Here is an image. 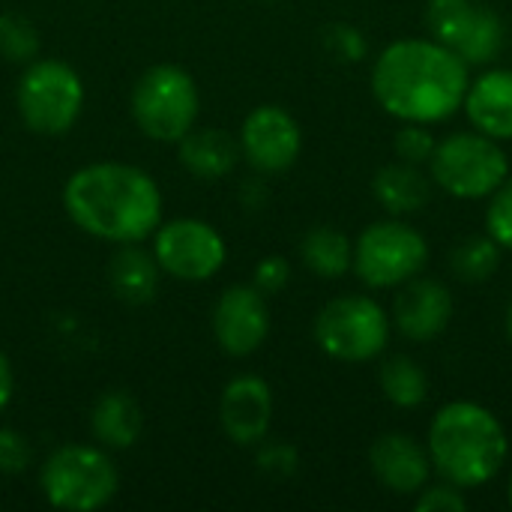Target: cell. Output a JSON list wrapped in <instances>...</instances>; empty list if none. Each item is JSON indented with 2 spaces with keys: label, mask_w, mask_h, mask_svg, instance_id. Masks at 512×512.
<instances>
[{
  "label": "cell",
  "mask_w": 512,
  "mask_h": 512,
  "mask_svg": "<svg viewBox=\"0 0 512 512\" xmlns=\"http://www.w3.org/2000/svg\"><path fill=\"white\" fill-rule=\"evenodd\" d=\"M465 507H468V501L462 498L459 486H453V483L426 489L417 498V510H465Z\"/></svg>",
  "instance_id": "cell-31"
},
{
  "label": "cell",
  "mask_w": 512,
  "mask_h": 512,
  "mask_svg": "<svg viewBox=\"0 0 512 512\" xmlns=\"http://www.w3.org/2000/svg\"><path fill=\"white\" fill-rule=\"evenodd\" d=\"M258 465H261V471H267L273 477H288L297 465V456L285 444H270L258 453Z\"/></svg>",
  "instance_id": "cell-32"
},
{
  "label": "cell",
  "mask_w": 512,
  "mask_h": 512,
  "mask_svg": "<svg viewBox=\"0 0 512 512\" xmlns=\"http://www.w3.org/2000/svg\"><path fill=\"white\" fill-rule=\"evenodd\" d=\"M288 279H291V267L279 255H270L255 267V288L261 294H279L288 285Z\"/></svg>",
  "instance_id": "cell-30"
},
{
  "label": "cell",
  "mask_w": 512,
  "mask_h": 512,
  "mask_svg": "<svg viewBox=\"0 0 512 512\" xmlns=\"http://www.w3.org/2000/svg\"><path fill=\"white\" fill-rule=\"evenodd\" d=\"M90 432L99 447L129 450L144 432V411L135 396L123 390H108L96 399L90 411Z\"/></svg>",
  "instance_id": "cell-19"
},
{
  "label": "cell",
  "mask_w": 512,
  "mask_h": 512,
  "mask_svg": "<svg viewBox=\"0 0 512 512\" xmlns=\"http://www.w3.org/2000/svg\"><path fill=\"white\" fill-rule=\"evenodd\" d=\"M63 210L105 243H141L162 225V189L138 165L90 162L63 186Z\"/></svg>",
  "instance_id": "cell-1"
},
{
  "label": "cell",
  "mask_w": 512,
  "mask_h": 512,
  "mask_svg": "<svg viewBox=\"0 0 512 512\" xmlns=\"http://www.w3.org/2000/svg\"><path fill=\"white\" fill-rule=\"evenodd\" d=\"M39 486L54 510L93 512L114 501L120 474L102 447L66 444L42 462Z\"/></svg>",
  "instance_id": "cell-4"
},
{
  "label": "cell",
  "mask_w": 512,
  "mask_h": 512,
  "mask_svg": "<svg viewBox=\"0 0 512 512\" xmlns=\"http://www.w3.org/2000/svg\"><path fill=\"white\" fill-rule=\"evenodd\" d=\"M0 54L12 63H30L39 54V36L36 27L15 12L0 15Z\"/></svg>",
  "instance_id": "cell-25"
},
{
  "label": "cell",
  "mask_w": 512,
  "mask_h": 512,
  "mask_svg": "<svg viewBox=\"0 0 512 512\" xmlns=\"http://www.w3.org/2000/svg\"><path fill=\"white\" fill-rule=\"evenodd\" d=\"M372 93L405 123H438L456 114L468 93V63L429 39H402L381 51Z\"/></svg>",
  "instance_id": "cell-2"
},
{
  "label": "cell",
  "mask_w": 512,
  "mask_h": 512,
  "mask_svg": "<svg viewBox=\"0 0 512 512\" xmlns=\"http://www.w3.org/2000/svg\"><path fill=\"white\" fill-rule=\"evenodd\" d=\"M324 42L330 48V54H336L339 60H360L366 54V39L357 27L348 24H333L324 33Z\"/></svg>",
  "instance_id": "cell-29"
},
{
  "label": "cell",
  "mask_w": 512,
  "mask_h": 512,
  "mask_svg": "<svg viewBox=\"0 0 512 512\" xmlns=\"http://www.w3.org/2000/svg\"><path fill=\"white\" fill-rule=\"evenodd\" d=\"M429 459L447 483L474 489L501 471L507 459V435L498 417L483 405L453 402L432 420Z\"/></svg>",
  "instance_id": "cell-3"
},
{
  "label": "cell",
  "mask_w": 512,
  "mask_h": 512,
  "mask_svg": "<svg viewBox=\"0 0 512 512\" xmlns=\"http://www.w3.org/2000/svg\"><path fill=\"white\" fill-rule=\"evenodd\" d=\"M393 315H396V327L408 339L426 342L447 330L453 315V297L441 282L417 279L399 294Z\"/></svg>",
  "instance_id": "cell-15"
},
{
  "label": "cell",
  "mask_w": 512,
  "mask_h": 512,
  "mask_svg": "<svg viewBox=\"0 0 512 512\" xmlns=\"http://www.w3.org/2000/svg\"><path fill=\"white\" fill-rule=\"evenodd\" d=\"M180 165L198 180H222L240 162V141L225 129H189L180 141Z\"/></svg>",
  "instance_id": "cell-18"
},
{
  "label": "cell",
  "mask_w": 512,
  "mask_h": 512,
  "mask_svg": "<svg viewBox=\"0 0 512 512\" xmlns=\"http://www.w3.org/2000/svg\"><path fill=\"white\" fill-rule=\"evenodd\" d=\"M381 390L396 408H417L426 399V375L411 357H393L381 369Z\"/></svg>",
  "instance_id": "cell-23"
},
{
  "label": "cell",
  "mask_w": 512,
  "mask_h": 512,
  "mask_svg": "<svg viewBox=\"0 0 512 512\" xmlns=\"http://www.w3.org/2000/svg\"><path fill=\"white\" fill-rule=\"evenodd\" d=\"M159 276L162 267L153 252L138 249V243H123L108 264V282L117 300L141 306L150 303L159 291Z\"/></svg>",
  "instance_id": "cell-20"
},
{
  "label": "cell",
  "mask_w": 512,
  "mask_h": 512,
  "mask_svg": "<svg viewBox=\"0 0 512 512\" xmlns=\"http://www.w3.org/2000/svg\"><path fill=\"white\" fill-rule=\"evenodd\" d=\"M510 504H512V480H510Z\"/></svg>",
  "instance_id": "cell-35"
},
{
  "label": "cell",
  "mask_w": 512,
  "mask_h": 512,
  "mask_svg": "<svg viewBox=\"0 0 512 512\" xmlns=\"http://www.w3.org/2000/svg\"><path fill=\"white\" fill-rule=\"evenodd\" d=\"M270 420H273V393L264 378L237 375L234 381H228L219 399V423L234 444L240 447L261 444L270 432Z\"/></svg>",
  "instance_id": "cell-14"
},
{
  "label": "cell",
  "mask_w": 512,
  "mask_h": 512,
  "mask_svg": "<svg viewBox=\"0 0 512 512\" xmlns=\"http://www.w3.org/2000/svg\"><path fill=\"white\" fill-rule=\"evenodd\" d=\"M369 462L375 477L399 495L420 492L429 480V465H432L429 453L408 435L378 438L369 453Z\"/></svg>",
  "instance_id": "cell-16"
},
{
  "label": "cell",
  "mask_w": 512,
  "mask_h": 512,
  "mask_svg": "<svg viewBox=\"0 0 512 512\" xmlns=\"http://www.w3.org/2000/svg\"><path fill=\"white\" fill-rule=\"evenodd\" d=\"M501 249L492 237H471L456 246L453 252V270L465 282H483L498 270Z\"/></svg>",
  "instance_id": "cell-24"
},
{
  "label": "cell",
  "mask_w": 512,
  "mask_h": 512,
  "mask_svg": "<svg viewBox=\"0 0 512 512\" xmlns=\"http://www.w3.org/2000/svg\"><path fill=\"white\" fill-rule=\"evenodd\" d=\"M132 120L135 126L162 144H177L198 120L201 93L195 78L177 63H156L132 87Z\"/></svg>",
  "instance_id": "cell-5"
},
{
  "label": "cell",
  "mask_w": 512,
  "mask_h": 512,
  "mask_svg": "<svg viewBox=\"0 0 512 512\" xmlns=\"http://www.w3.org/2000/svg\"><path fill=\"white\" fill-rule=\"evenodd\" d=\"M303 147L300 123L279 105H258L240 129V153L264 174L288 171Z\"/></svg>",
  "instance_id": "cell-12"
},
{
  "label": "cell",
  "mask_w": 512,
  "mask_h": 512,
  "mask_svg": "<svg viewBox=\"0 0 512 512\" xmlns=\"http://www.w3.org/2000/svg\"><path fill=\"white\" fill-rule=\"evenodd\" d=\"M153 255L162 273H168L171 279L207 282L222 270L228 249L222 234L210 222L183 216L162 222L153 231Z\"/></svg>",
  "instance_id": "cell-11"
},
{
  "label": "cell",
  "mask_w": 512,
  "mask_h": 512,
  "mask_svg": "<svg viewBox=\"0 0 512 512\" xmlns=\"http://www.w3.org/2000/svg\"><path fill=\"white\" fill-rule=\"evenodd\" d=\"M429 249L420 231L402 222L369 225L354 246V270L372 288H393L411 282L426 267Z\"/></svg>",
  "instance_id": "cell-9"
},
{
  "label": "cell",
  "mask_w": 512,
  "mask_h": 512,
  "mask_svg": "<svg viewBox=\"0 0 512 512\" xmlns=\"http://www.w3.org/2000/svg\"><path fill=\"white\" fill-rule=\"evenodd\" d=\"M375 198L390 213H414L429 204V180L411 162H393L375 177Z\"/></svg>",
  "instance_id": "cell-21"
},
{
  "label": "cell",
  "mask_w": 512,
  "mask_h": 512,
  "mask_svg": "<svg viewBox=\"0 0 512 512\" xmlns=\"http://www.w3.org/2000/svg\"><path fill=\"white\" fill-rule=\"evenodd\" d=\"M507 333H510V339H512V303H510V309H507Z\"/></svg>",
  "instance_id": "cell-34"
},
{
  "label": "cell",
  "mask_w": 512,
  "mask_h": 512,
  "mask_svg": "<svg viewBox=\"0 0 512 512\" xmlns=\"http://www.w3.org/2000/svg\"><path fill=\"white\" fill-rule=\"evenodd\" d=\"M396 153L402 162H411V165H420L432 156L435 150V138L423 129V123H408L405 129H399L396 141H393Z\"/></svg>",
  "instance_id": "cell-27"
},
{
  "label": "cell",
  "mask_w": 512,
  "mask_h": 512,
  "mask_svg": "<svg viewBox=\"0 0 512 512\" xmlns=\"http://www.w3.org/2000/svg\"><path fill=\"white\" fill-rule=\"evenodd\" d=\"M486 225H489V237L498 246L512 249V180H504L495 189V198L486 213Z\"/></svg>",
  "instance_id": "cell-26"
},
{
  "label": "cell",
  "mask_w": 512,
  "mask_h": 512,
  "mask_svg": "<svg viewBox=\"0 0 512 512\" xmlns=\"http://www.w3.org/2000/svg\"><path fill=\"white\" fill-rule=\"evenodd\" d=\"M390 321L372 297L348 294L327 303L315 321V342L342 363H366L384 351Z\"/></svg>",
  "instance_id": "cell-8"
},
{
  "label": "cell",
  "mask_w": 512,
  "mask_h": 512,
  "mask_svg": "<svg viewBox=\"0 0 512 512\" xmlns=\"http://www.w3.org/2000/svg\"><path fill=\"white\" fill-rule=\"evenodd\" d=\"M15 105L30 132L48 138L66 135L84 111V81L63 60H30L18 78Z\"/></svg>",
  "instance_id": "cell-6"
},
{
  "label": "cell",
  "mask_w": 512,
  "mask_h": 512,
  "mask_svg": "<svg viewBox=\"0 0 512 512\" xmlns=\"http://www.w3.org/2000/svg\"><path fill=\"white\" fill-rule=\"evenodd\" d=\"M12 393H15V372H12L9 357L0 351V414H3L6 405L12 402Z\"/></svg>",
  "instance_id": "cell-33"
},
{
  "label": "cell",
  "mask_w": 512,
  "mask_h": 512,
  "mask_svg": "<svg viewBox=\"0 0 512 512\" xmlns=\"http://www.w3.org/2000/svg\"><path fill=\"white\" fill-rule=\"evenodd\" d=\"M426 21L435 42L450 48L468 66L489 63L504 48V24L498 12L480 0H432Z\"/></svg>",
  "instance_id": "cell-10"
},
{
  "label": "cell",
  "mask_w": 512,
  "mask_h": 512,
  "mask_svg": "<svg viewBox=\"0 0 512 512\" xmlns=\"http://www.w3.org/2000/svg\"><path fill=\"white\" fill-rule=\"evenodd\" d=\"M267 333H270L267 294H261L255 285L225 288L213 309L216 345L231 357H249L264 345Z\"/></svg>",
  "instance_id": "cell-13"
},
{
  "label": "cell",
  "mask_w": 512,
  "mask_h": 512,
  "mask_svg": "<svg viewBox=\"0 0 512 512\" xmlns=\"http://www.w3.org/2000/svg\"><path fill=\"white\" fill-rule=\"evenodd\" d=\"M30 465V444L21 432L15 429H0V474L12 477L21 474Z\"/></svg>",
  "instance_id": "cell-28"
},
{
  "label": "cell",
  "mask_w": 512,
  "mask_h": 512,
  "mask_svg": "<svg viewBox=\"0 0 512 512\" xmlns=\"http://www.w3.org/2000/svg\"><path fill=\"white\" fill-rule=\"evenodd\" d=\"M300 252H303V264L315 276H324V279H339L342 273H348V267L354 261V246L348 243V237L327 225L312 228L303 237Z\"/></svg>",
  "instance_id": "cell-22"
},
{
  "label": "cell",
  "mask_w": 512,
  "mask_h": 512,
  "mask_svg": "<svg viewBox=\"0 0 512 512\" xmlns=\"http://www.w3.org/2000/svg\"><path fill=\"white\" fill-rule=\"evenodd\" d=\"M465 111L477 132L489 138H512V72L492 69L465 93Z\"/></svg>",
  "instance_id": "cell-17"
},
{
  "label": "cell",
  "mask_w": 512,
  "mask_h": 512,
  "mask_svg": "<svg viewBox=\"0 0 512 512\" xmlns=\"http://www.w3.org/2000/svg\"><path fill=\"white\" fill-rule=\"evenodd\" d=\"M429 162L435 183L456 198H486L507 180L510 171L504 150L483 132L450 135L435 144Z\"/></svg>",
  "instance_id": "cell-7"
}]
</instances>
